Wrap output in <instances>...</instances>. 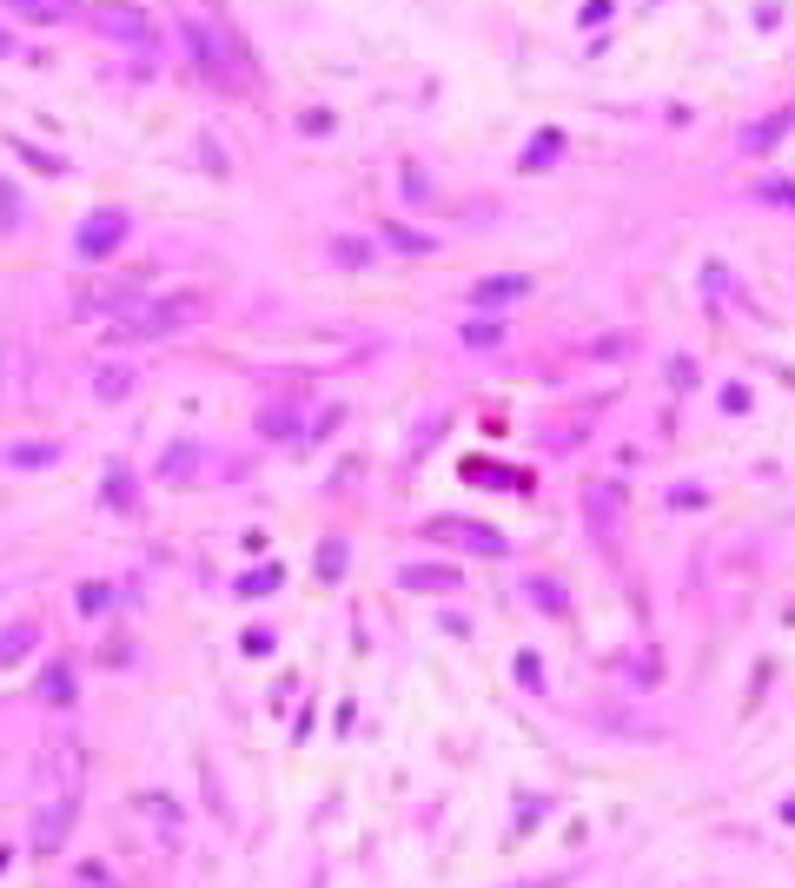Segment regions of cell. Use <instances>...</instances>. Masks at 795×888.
Returning <instances> with one entry per match:
<instances>
[{"instance_id":"cell-20","label":"cell","mask_w":795,"mask_h":888,"mask_svg":"<svg viewBox=\"0 0 795 888\" xmlns=\"http://www.w3.org/2000/svg\"><path fill=\"white\" fill-rule=\"evenodd\" d=\"M782 126H788V113H775V120H762L755 133H742V146H749V153H755V146H775V139H782Z\"/></svg>"},{"instance_id":"cell-21","label":"cell","mask_w":795,"mask_h":888,"mask_svg":"<svg viewBox=\"0 0 795 888\" xmlns=\"http://www.w3.org/2000/svg\"><path fill=\"white\" fill-rule=\"evenodd\" d=\"M54 445H8V464H54Z\"/></svg>"},{"instance_id":"cell-16","label":"cell","mask_w":795,"mask_h":888,"mask_svg":"<svg viewBox=\"0 0 795 888\" xmlns=\"http://www.w3.org/2000/svg\"><path fill=\"white\" fill-rule=\"evenodd\" d=\"M345 564H351L345 538H325V544H318V577H325V584H338V577H345Z\"/></svg>"},{"instance_id":"cell-13","label":"cell","mask_w":795,"mask_h":888,"mask_svg":"<svg viewBox=\"0 0 795 888\" xmlns=\"http://www.w3.org/2000/svg\"><path fill=\"white\" fill-rule=\"evenodd\" d=\"M113 604H120L113 584H80V591H74V610H80V617H107Z\"/></svg>"},{"instance_id":"cell-6","label":"cell","mask_w":795,"mask_h":888,"mask_svg":"<svg viewBox=\"0 0 795 888\" xmlns=\"http://www.w3.org/2000/svg\"><path fill=\"white\" fill-rule=\"evenodd\" d=\"M14 14H27V21H41V27H67V21H80V0H8Z\"/></svg>"},{"instance_id":"cell-26","label":"cell","mask_w":795,"mask_h":888,"mask_svg":"<svg viewBox=\"0 0 795 888\" xmlns=\"http://www.w3.org/2000/svg\"><path fill=\"white\" fill-rule=\"evenodd\" d=\"M14 153H27V166H41V172H67L54 153H41V146H27V139H14Z\"/></svg>"},{"instance_id":"cell-17","label":"cell","mask_w":795,"mask_h":888,"mask_svg":"<svg viewBox=\"0 0 795 888\" xmlns=\"http://www.w3.org/2000/svg\"><path fill=\"white\" fill-rule=\"evenodd\" d=\"M530 597H537V610H544V617H563V610H570V591H563V584H550V577H530Z\"/></svg>"},{"instance_id":"cell-1","label":"cell","mask_w":795,"mask_h":888,"mask_svg":"<svg viewBox=\"0 0 795 888\" xmlns=\"http://www.w3.org/2000/svg\"><path fill=\"white\" fill-rule=\"evenodd\" d=\"M192 318H199V299H192V292H172V299H139V305H126L120 338H166V331H179V325H192Z\"/></svg>"},{"instance_id":"cell-12","label":"cell","mask_w":795,"mask_h":888,"mask_svg":"<svg viewBox=\"0 0 795 888\" xmlns=\"http://www.w3.org/2000/svg\"><path fill=\"white\" fill-rule=\"evenodd\" d=\"M107 510H139V484L126 477V464L107 471Z\"/></svg>"},{"instance_id":"cell-18","label":"cell","mask_w":795,"mask_h":888,"mask_svg":"<svg viewBox=\"0 0 795 888\" xmlns=\"http://www.w3.org/2000/svg\"><path fill=\"white\" fill-rule=\"evenodd\" d=\"M279 577H285L279 564H259V571H246V577H239V597H272V591H279Z\"/></svg>"},{"instance_id":"cell-24","label":"cell","mask_w":795,"mask_h":888,"mask_svg":"<svg viewBox=\"0 0 795 888\" xmlns=\"http://www.w3.org/2000/svg\"><path fill=\"white\" fill-rule=\"evenodd\" d=\"M139 809H153V816H159V829H166V835H172V829H179V809H172V802H166V796H139Z\"/></svg>"},{"instance_id":"cell-30","label":"cell","mask_w":795,"mask_h":888,"mask_svg":"<svg viewBox=\"0 0 795 888\" xmlns=\"http://www.w3.org/2000/svg\"><path fill=\"white\" fill-rule=\"evenodd\" d=\"M782 822H795V802H788V809H782Z\"/></svg>"},{"instance_id":"cell-3","label":"cell","mask_w":795,"mask_h":888,"mask_svg":"<svg viewBox=\"0 0 795 888\" xmlns=\"http://www.w3.org/2000/svg\"><path fill=\"white\" fill-rule=\"evenodd\" d=\"M126 233H133V220H126L120 206H100V213H87V220H80L74 252H80V259H107V252H120V246H126Z\"/></svg>"},{"instance_id":"cell-9","label":"cell","mask_w":795,"mask_h":888,"mask_svg":"<svg viewBox=\"0 0 795 888\" xmlns=\"http://www.w3.org/2000/svg\"><path fill=\"white\" fill-rule=\"evenodd\" d=\"M41 643V623L27 617V623H8L0 630V663H21V650H34Z\"/></svg>"},{"instance_id":"cell-14","label":"cell","mask_w":795,"mask_h":888,"mask_svg":"<svg viewBox=\"0 0 795 888\" xmlns=\"http://www.w3.org/2000/svg\"><path fill=\"white\" fill-rule=\"evenodd\" d=\"M259 431L266 438H299V405H266L259 412Z\"/></svg>"},{"instance_id":"cell-7","label":"cell","mask_w":795,"mask_h":888,"mask_svg":"<svg viewBox=\"0 0 795 888\" xmlns=\"http://www.w3.org/2000/svg\"><path fill=\"white\" fill-rule=\"evenodd\" d=\"M34 696H41L47 709H74V670H67V663H47L41 683H34Z\"/></svg>"},{"instance_id":"cell-8","label":"cell","mask_w":795,"mask_h":888,"mask_svg":"<svg viewBox=\"0 0 795 888\" xmlns=\"http://www.w3.org/2000/svg\"><path fill=\"white\" fill-rule=\"evenodd\" d=\"M67 822H74V802H54V809L41 816V829H34V848H41V855H54V848H60V835H67Z\"/></svg>"},{"instance_id":"cell-10","label":"cell","mask_w":795,"mask_h":888,"mask_svg":"<svg viewBox=\"0 0 795 888\" xmlns=\"http://www.w3.org/2000/svg\"><path fill=\"white\" fill-rule=\"evenodd\" d=\"M524 292H530V285L511 272V279H484V285L471 292V305H511V299H524Z\"/></svg>"},{"instance_id":"cell-5","label":"cell","mask_w":795,"mask_h":888,"mask_svg":"<svg viewBox=\"0 0 795 888\" xmlns=\"http://www.w3.org/2000/svg\"><path fill=\"white\" fill-rule=\"evenodd\" d=\"M458 571L451 564H398V591H418V597H458Z\"/></svg>"},{"instance_id":"cell-29","label":"cell","mask_w":795,"mask_h":888,"mask_svg":"<svg viewBox=\"0 0 795 888\" xmlns=\"http://www.w3.org/2000/svg\"><path fill=\"white\" fill-rule=\"evenodd\" d=\"M8 54H14V41H8V34H0V60H8Z\"/></svg>"},{"instance_id":"cell-2","label":"cell","mask_w":795,"mask_h":888,"mask_svg":"<svg viewBox=\"0 0 795 888\" xmlns=\"http://www.w3.org/2000/svg\"><path fill=\"white\" fill-rule=\"evenodd\" d=\"M425 538H432V544L478 551V558H504V551H511V544H504V530H491V524H478V517H432V524H425Z\"/></svg>"},{"instance_id":"cell-23","label":"cell","mask_w":795,"mask_h":888,"mask_svg":"<svg viewBox=\"0 0 795 888\" xmlns=\"http://www.w3.org/2000/svg\"><path fill=\"white\" fill-rule=\"evenodd\" d=\"M384 246H405V252H432L425 233H405V226H384Z\"/></svg>"},{"instance_id":"cell-19","label":"cell","mask_w":795,"mask_h":888,"mask_svg":"<svg viewBox=\"0 0 795 888\" xmlns=\"http://www.w3.org/2000/svg\"><path fill=\"white\" fill-rule=\"evenodd\" d=\"M14 226H21V187L0 180V233H14Z\"/></svg>"},{"instance_id":"cell-22","label":"cell","mask_w":795,"mask_h":888,"mask_svg":"<svg viewBox=\"0 0 795 888\" xmlns=\"http://www.w3.org/2000/svg\"><path fill=\"white\" fill-rule=\"evenodd\" d=\"M192 464H199V451H192V445H186V451H166V464H159V477H166V484H179V477H186Z\"/></svg>"},{"instance_id":"cell-4","label":"cell","mask_w":795,"mask_h":888,"mask_svg":"<svg viewBox=\"0 0 795 888\" xmlns=\"http://www.w3.org/2000/svg\"><path fill=\"white\" fill-rule=\"evenodd\" d=\"M186 47L199 54V67H206L213 80H233V74H239V60H233V47H226V41H220V34L206 27V21H186Z\"/></svg>"},{"instance_id":"cell-28","label":"cell","mask_w":795,"mask_h":888,"mask_svg":"<svg viewBox=\"0 0 795 888\" xmlns=\"http://www.w3.org/2000/svg\"><path fill=\"white\" fill-rule=\"evenodd\" d=\"M563 875H537V881H511V888H557Z\"/></svg>"},{"instance_id":"cell-25","label":"cell","mask_w":795,"mask_h":888,"mask_svg":"<svg viewBox=\"0 0 795 888\" xmlns=\"http://www.w3.org/2000/svg\"><path fill=\"white\" fill-rule=\"evenodd\" d=\"M557 153H563V139H557V133H544V139L524 153V166H544V159H557Z\"/></svg>"},{"instance_id":"cell-15","label":"cell","mask_w":795,"mask_h":888,"mask_svg":"<svg viewBox=\"0 0 795 888\" xmlns=\"http://www.w3.org/2000/svg\"><path fill=\"white\" fill-rule=\"evenodd\" d=\"M100 27L107 34H126V41H146V21L133 8H100Z\"/></svg>"},{"instance_id":"cell-27","label":"cell","mask_w":795,"mask_h":888,"mask_svg":"<svg viewBox=\"0 0 795 888\" xmlns=\"http://www.w3.org/2000/svg\"><path fill=\"white\" fill-rule=\"evenodd\" d=\"M497 338H504V331H497V325H484V318H478V325H464V345H478V351H484V345H497Z\"/></svg>"},{"instance_id":"cell-11","label":"cell","mask_w":795,"mask_h":888,"mask_svg":"<svg viewBox=\"0 0 795 888\" xmlns=\"http://www.w3.org/2000/svg\"><path fill=\"white\" fill-rule=\"evenodd\" d=\"M93 392H100L107 405H120V398L133 392V366H100V372H93Z\"/></svg>"}]
</instances>
